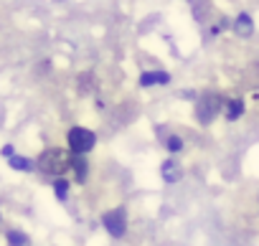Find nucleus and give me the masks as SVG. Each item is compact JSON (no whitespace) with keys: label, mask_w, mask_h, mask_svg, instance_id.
<instances>
[{"label":"nucleus","mask_w":259,"mask_h":246,"mask_svg":"<svg viewBox=\"0 0 259 246\" xmlns=\"http://www.w3.org/2000/svg\"><path fill=\"white\" fill-rule=\"evenodd\" d=\"M38 168H41L44 173H49V175L61 178V173L69 168V158H66L64 150H59V147H49V150L38 158Z\"/></svg>","instance_id":"obj_1"},{"label":"nucleus","mask_w":259,"mask_h":246,"mask_svg":"<svg viewBox=\"0 0 259 246\" xmlns=\"http://www.w3.org/2000/svg\"><path fill=\"white\" fill-rule=\"evenodd\" d=\"M219 109H221V99L213 96V94H206V96L198 102L196 114H198V119L203 122V125H208V122L213 119V114H219Z\"/></svg>","instance_id":"obj_4"},{"label":"nucleus","mask_w":259,"mask_h":246,"mask_svg":"<svg viewBox=\"0 0 259 246\" xmlns=\"http://www.w3.org/2000/svg\"><path fill=\"white\" fill-rule=\"evenodd\" d=\"M170 81V76L165 74V71H145L143 76H140V86L143 89H148V86H153V84H168Z\"/></svg>","instance_id":"obj_5"},{"label":"nucleus","mask_w":259,"mask_h":246,"mask_svg":"<svg viewBox=\"0 0 259 246\" xmlns=\"http://www.w3.org/2000/svg\"><path fill=\"white\" fill-rule=\"evenodd\" d=\"M54 193H56L59 201H66V195H69V183H66L64 178H56V180H54Z\"/></svg>","instance_id":"obj_11"},{"label":"nucleus","mask_w":259,"mask_h":246,"mask_svg":"<svg viewBox=\"0 0 259 246\" xmlns=\"http://www.w3.org/2000/svg\"><path fill=\"white\" fill-rule=\"evenodd\" d=\"M102 223H104V228L112 233V236H124V231H127V213H124V208H112V211H107L104 213V218H102Z\"/></svg>","instance_id":"obj_3"},{"label":"nucleus","mask_w":259,"mask_h":246,"mask_svg":"<svg viewBox=\"0 0 259 246\" xmlns=\"http://www.w3.org/2000/svg\"><path fill=\"white\" fill-rule=\"evenodd\" d=\"M163 180H168V183H176V180H181V168H178V163H173V160H165L163 163Z\"/></svg>","instance_id":"obj_7"},{"label":"nucleus","mask_w":259,"mask_h":246,"mask_svg":"<svg viewBox=\"0 0 259 246\" xmlns=\"http://www.w3.org/2000/svg\"><path fill=\"white\" fill-rule=\"evenodd\" d=\"M11 160V168H16V170H23V173H28L31 170V160L28 158H21V155H13V158H8Z\"/></svg>","instance_id":"obj_10"},{"label":"nucleus","mask_w":259,"mask_h":246,"mask_svg":"<svg viewBox=\"0 0 259 246\" xmlns=\"http://www.w3.org/2000/svg\"><path fill=\"white\" fill-rule=\"evenodd\" d=\"M66 140H69V147H71L74 155H87V153L94 147L97 135H94L92 130H87V127H71Z\"/></svg>","instance_id":"obj_2"},{"label":"nucleus","mask_w":259,"mask_h":246,"mask_svg":"<svg viewBox=\"0 0 259 246\" xmlns=\"http://www.w3.org/2000/svg\"><path fill=\"white\" fill-rule=\"evenodd\" d=\"M234 31H236L239 36H251V31H254L251 18H249L246 13H239V18L234 21Z\"/></svg>","instance_id":"obj_6"},{"label":"nucleus","mask_w":259,"mask_h":246,"mask_svg":"<svg viewBox=\"0 0 259 246\" xmlns=\"http://www.w3.org/2000/svg\"><path fill=\"white\" fill-rule=\"evenodd\" d=\"M3 155H6V158H13V147L6 145V147H3Z\"/></svg>","instance_id":"obj_14"},{"label":"nucleus","mask_w":259,"mask_h":246,"mask_svg":"<svg viewBox=\"0 0 259 246\" xmlns=\"http://www.w3.org/2000/svg\"><path fill=\"white\" fill-rule=\"evenodd\" d=\"M165 145H168V150H170V153H181V150H183V140H181L178 135L168 137V142H165Z\"/></svg>","instance_id":"obj_13"},{"label":"nucleus","mask_w":259,"mask_h":246,"mask_svg":"<svg viewBox=\"0 0 259 246\" xmlns=\"http://www.w3.org/2000/svg\"><path fill=\"white\" fill-rule=\"evenodd\" d=\"M8 243H11V246H26L28 238H26V233H21V231H8Z\"/></svg>","instance_id":"obj_12"},{"label":"nucleus","mask_w":259,"mask_h":246,"mask_svg":"<svg viewBox=\"0 0 259 246\" xmlns=\"http://www.w3.org/2000/svg\"><path fill=\"white\" fill-rule=\"evenodd\" d=\"M241 112H244V104H241L239 99H231V102L226 104V117H229V119H239Z\"/></svg>","instance_id":"obj_9"},{"label":"nucleus","mask_w":259,"mask_h":246,"mask_svg":"<svg viewBox=\"0 0 259 246\" xmlns=\"http://www.w3.org/2000/svg\"><path fill=\"white\" fill-rule=\"evenodd\" d=\"M71 168H74V175H76V180L79 183H84L87 180V160H84V155H74L71 158Z\"/></svg>","instance_id":"obj_8"}]
</instances>
